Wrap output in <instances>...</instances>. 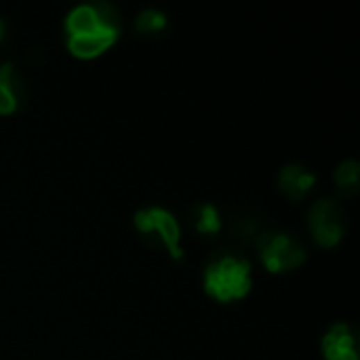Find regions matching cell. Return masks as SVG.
Masks as SVG:
<instances>
[{
    "label": "cell",
    "mask_w": 360,
    "mask_h": 360,
    "mask_svg": "<svg viewBox=\"0 0 360 360\" xmlns=\"http://www.w3.org/2000/svg\"><path fill=\"white\" fill-rule=\"evenodd\" d=\"M253 286L251 263L236 255L215 257L204 270V291L222 304L245 300Z\"/></svg>",
    "instance_id": "cell-1"
},
{
    "label": "cell",
    "mask_w": 360,
    "mask_h": 360,
    "mask_svg": "<svg viewBox=\"0 0 360 360\" xmlns=\"http://www.w3.org/2000/svg\"><path fill=\"white\" fill-rule=\"evenodd\" d=\"M257 249L268 272L280 274L300 268L306 261V249L297 238L284 232H263L257 238Z\"/></svg>",
    "instance_id": "cell-2"
},
{
    "label": "cell",
    "mask_w": 360,
    "mask_h": 360,
    "mask_svg": "<svg viewBox=\"0 0 360 360\" xmlns=\"http://www.w3.org/2000/svg\"><path fill=\"white\" fill-rule=\"evenodd\" d=\"M308 224L314 240L320 247H335L343 238V208L335 200L322 198L312 204Z\"/></svg>",
    "instance_id": "cell-3"
},
{
    "label": "cell",
    "mask_w": 360,
    "mask_h": 360,
    "mask_svg": "<svg viewBox=\"0 0 360 360\" xmlns=\"http://www.w3.org/2000/svg\"><path fill=\"white\" fill-rule=\"evenodd\" d=\"M322 356L327 360H358L356 337L347 325L337 322L322 337Z\"/></svg>",
    "instance_id": "cell-4"
},
{
    "label": "cell",
    "mask_w": 360,
    "mask_h": 360,
    "mask_svg": "<svg viewBox=\"0 0 360 360\" xmlns=\"http://www.w3.org/2000/svg\"><path fill=\"white\" fill-rule=\"evenodd\" d=\"M118 34L120 32H116V30L104 28L93 34L72 36V38H67V51L79 59H93V57L101 55L104 51H108L118 40Z\"/></svg>",
    "instance_id": "cell-5"
},
{
    "label": "cell",
    "mask_w": 360,
    "mask_h": 360,
    "mask_svg": "<svg viewBox=\"0 0 360 360\" xmlns=\"http://www.w3.org/2000/svg\"><path fill=\"white\" fill-rule=\"evenodd\" d=\"M150 215H152V232H158L161 240L169 249V255L179 261L183 257V251L179 247L181 230H179L177 220L173 218V215L167 208H161V206H152Z\"/></svg>",
    "instance_id": "cell-6"
},
{
    "label": "cell",
    "mask_w": 360,
    "mask_h": 360,
    "mask_svg": "<svg viewBox=\"0 0 360 360\" xmlns=\"http://www.w3.org/2000/svg\"><path fill=\"white\" fill-rule=\"evenodd\" d=\"M316 175L306 171L302 165H286L278 175V188L291 200H304L306 194L314 188Z\"/></svg>",
    "instance_id": "cell-7"
},
{
    "label": "cell",
    "mask_w": 360,
    "mask_h": 360,
    "mask_svg": "<svg viewBox=\"0 0 360 360\" xmlns=\"http://www.w3.org/2000/svg\"><path fill=\"white\" fill-rule=\"evenodd\" d=\"M106 26L101 24V17L97 13L95 5H81L72 11L65 17V32L67 38L72 36H85V34H93L97 30H104ZM112 30V28H110ZM118 32V30H116Z\"/></svg>",
    "instance_id": "cell-8"
},
{
    "label": "cell",
    "mask_w": 360,
    "mask_h": 360,
    "mask_svg": "<svg viewBox=\"0 0 360 360\" xmlns=\"http://www.w3.org/2000/svg\"><path fill=\"white\" fill-rule=\"evenodd\" d=\"M19 81L11 63L0 65V114H13L19 106Z\"/></svg>",
    "instance_id": "cell-9"
},
{
    "label": "cell",
    "mask_w": 360,
    "mask_h": 360,
    "mask_svg": "<svg viewBox=\"0 0 360 360\" xmlns=\"http://www.w3.org/2000/svg\"><path fill=\"white\" fill-rule=\"evenodd\" d=\"M196 230L200 234H218L222 230V218L213 204L202 202L196 206Z\"/></svg>",
    "instance_id": "cell-10"
},
{
    "label": "cell",
    "mask_w": 360,
    "mask_h": 360,
    "mask_svg": "<svg viewBox=\"0 0 360 360\" xmlns=\"http://www.w3.org/2000/svg\"><path fill=\"white\" fill-rule=\"evenodd\" d=\"M335 186L343 192L347 190H356L358 186V179H360V165L356 161H347V163H341L337 169H335Z\"/></svg>",
    "instance_id": "cell-11"
},
{
    "label": "cell",
    "mask_w": 360,
    "mask_h": 360,
    "mask_svg": "<svg viewBox=\"0 0 360 360\" xmlns=\"http://www.w3.org/2000/svg\"><path fill=\"white\" fill-rule=\"evenodd\" d=\"M165 28H167V17H165V13L156 11V9H146L143 13H139V17L135 22V30L141 34L163 32Z\"/></svg>",
    "instance_id": "cell-12"
},
{
    "label": "cell",
    "mask_w": 360,
    "mask_h": 360,
    "mask_svg": "<svg viewBox=\"0 0 360 360\" xmlns=\"http://www.w3.org/2000/svg\"><path fill=\"white\" fill-rule=\"evenodd\" d=\"M5 34H7V28H5V22L0 19V42L5 40Z\"/></svg>",
    "instance_id": "cell-13"
}]
</instances>
